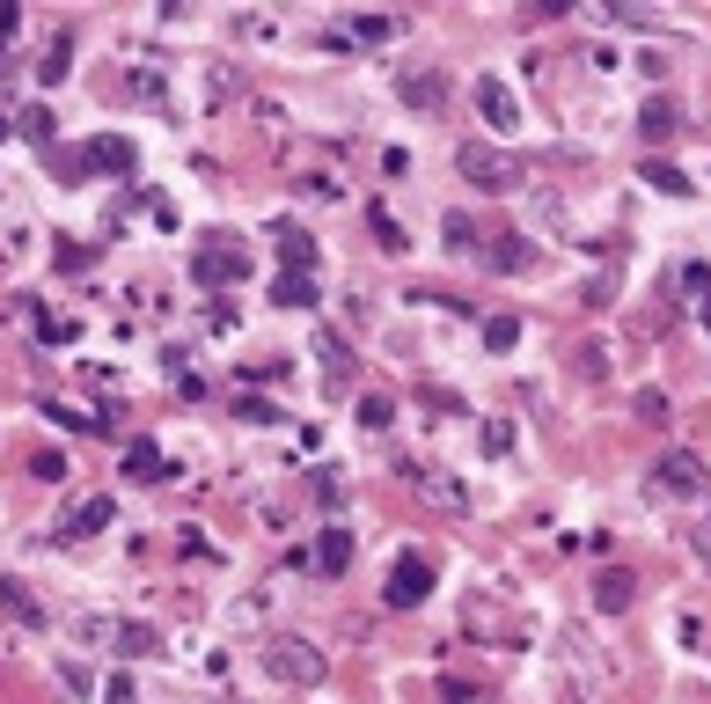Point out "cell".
Listing matches in <instances>:
<instances>
[{"instance_id":"obj_5","label":"cell","mask_w":711,"mask_h":704,"mask_svg":"<svg viewBox=\"0 0 711 704\" xmlns=\"http://www.w3.org/2000/svg\"><path fill=\"white\" fill-rule=\"evenodd\" d=\"M426 595H433V565L418 558V550H404V558L389 565V580H382V602H389V609H418Z\"/></svg>"},{"instance_id":"obj_14","label":"cell","mask_w":711,"mask_h":704,"mask_svg":"<svg viewBox=\"0 0 711 704\" xmlns=\"http://www.w3.org/2000/svg\"><path fill=\"white\" fill-rule=\"evenodd\" d=\"M477 257L492 264V272H529V264H535V243H529V235H492Z\"/></svg>"},{"instance_id":"obj_16","label":"cell","mask_w":711,"mask_h":704,"mask_svg":"<svg viewBox=\"0 0 711 704\" xmlns=\"http://www.w3.org/2000/svg\"><path fill=\"white\" fill-rule=\"evenodd\" d=\"M110 646H118L125 661H155V653H161V632H155V624H110Z\"/></svg>"},{"instance_id":"obj_4","label":"cell","mask_w":711,"mask_h":704,"mask_svg":"<svg viewBox=\"0 0 711 704\" xmlns=\"http://www.w3.org/2000/svg\"><path fill=\"white\" fill-rule=\"evenodd\" d=\"M704 462L690 456V448H668V456H653V470H645V485H653L660 499H697L704 492Z\"/></svg>"},{"instance_id":"obj_21","label":"cell","mask_w":711,"mask_h":704,"mask_svg":"<svg viewBox=\"0 0 711 704\" xmlns=\"http://www.w3.org/2000/svg\"><path fill=\"white\" fill-rule=\"evenodd\" d=\"M441 235H447V250H463V257H477V250H484V235H477V221H470V213H447Z\"/></svg>"},{"instance_id":"obj_25","label":"cell","mask_w":711,"mask_h":704,"mask_svg":"<svg viewBox=\"0 0 711 704\" xmlns=\"http://www.w3.org/2000/svg\"><path fill=\"white\" fill-rule=\"evenodd\" d=\"M0 609L16 616V624H45V609L30 602V587H22V580H0Z\"/></svg>"},{"instance_id":"obj_30","label":"cell","mask_w":711,"mask_h":704,"mask_svg":"<svg viewBox=\"0 0 711 704\" xmlns=\"http://www.w3.org/2000/svg\"><path fill=\"white\" fill-rule=\"evenodd\" d=\"M631 411H639L645 426H660V419H668V397H660V389H639V397H631Z\"/></svg>"},{"instance_id":"obj_18","label":"cell","mask_w":711,"mask_h":704,"mask_svg":"<svg viewBox=\"0 0 711 704\" xmlns=\"http://www.w3.org/2000/svg\"><path fill=\"white\" fill-rule=\"evenodd\" d=\"M271 243H279V264H286V272H316V243H308L302 228H279Z\"/></svg>"},{"instance_id":"obj_8","label":"cell","mask_w":711,"mask_h":704,"mask_svg":"<svg viewBox=\"0 0 711 704\" xmlns=\"http://www.w3.org/2000/svg\"><path fill=\"white\" fill-rule=\"evenodd\" d=\"M353 550H359V536H353V528H323L316 544H308V573L338 580V573H353Z\"/></svg>"},{"instance_id":"obj_24","label":"cell","mask_w":711,"mask_h":704,"mask_svg":"<svg viewBox=\"0 0 711 704\" xmlns=\"http://www.w3.org/2000/svg\"><path fill=\"white\" fill-rule=\"evenodd\" d=\"M67 67H73V37L59 30L52 45H45V67H37V81H45V88H52V81H67Z\"/></svg>"},{"instance_id":"obj_13","label":"cell","mask_w":711,"mask_h":704,"mask_svg":"<svg viewBox=\"0 0 711 704\" xmlns=\"http://www.w3.org/2000/svg\"><path fill=\"white\" fill-rule=\"evenodd\" d=\"M639 133L653 147H668L682 133V110H675V96H645V110H639Z\"/></svg>"},{"instance_id":"obj_29","label":"cell","mask_w":711,"mask_h":704,"mask_svg":"<svg viewBox=\"0 0 711 704\" xmlns=\"http://www.w3.org/2000/svg\"><path fill=\"white\" fill-rule=\"evenodd\" d=\"M235 419H249V426H279L286 411H279V404H265V397H235Z\"/></svg>"},{"instance_id":"obj_38","label":"cell","mask_w":711,"mask_h":704,"mask_svg":"<svg viewBox=\"0 0 711 704\" xmlns=\"http://www.w3.org/2000/svg\"><path fill=\"white\" fill-rule=\"evenodd\" d=\"M110 704H132V683H125V675H118V683H110Z\"/></svg>"},{"instance_id":"obj_20","label":"cell","mask_w":711,"mask_h":704,"mask_svg":"<svg viewBox=\"0 0 711 704\" xmlns=\"http://www.w3.org/2000/svg\"><path fill=\"white\" fill-rule=\"evenodd\" d=\"M645 184H653L660 198H690V192H697V184L675 169V162H645Z\"/></svg>"},{"instance_id":"obj_3","label":"cell","mask_w":711,"mask_h":704,"mask_svg":"<svg viewBox=\"0 0 711 704\" xmlns=\"http://www.w3.org/2000/svg\"><path fill=\"white\" fill-rule=\"evenodd\" d=\"M249 272V250L235 243V235H206V243L191 250V280L198 286H235Z\"/></svg>"},{"instance_id":"obj_9","label":"cell","mask_w":711,"mask_h":704,"mask_svg":"<svg viewBox=\"0 0 711 704\" xmlns=\"http://www.w3.org/2000/svg\"><path fill=\"white\" fill-rule=\"evenodd\" d=\"M631 602H639V573H631V565H602V573H594V609L623 616Z\"/></svg>"},{"instance_id":"obj_22","label":"cell","mask_w":711,"mask_h":704,"mask_svg":"<svg viewBox=\"0 0 711 704\" xmlns=\"http://www.w3.org/2000/svg\"><path fill=\"white\" fill-rule=\"evenodd\" d=\"M323 389H330V397H345V338H330V331H323Z\"/></svg>"},{"instance_id":"obj_26","label":"cell","mask_w":711,"mask_h":704,"mask_svg":"<svg viewBox=\"0 0 711 704\" xmlns=\"http://www.w3.org/2000/svg\"><path fill=\"white\" fill-rule=\"evenodd\" d=\"M484 345H492V352H514V345H521V316H484Z\"/></svg>"},{"instance_id":"obj_34","label":"cell","mask_w":711,"mask_h":704,"mask_svg":"<svg viewBox=\"0 0 711 704\" xmlns=\"http://www.w3.org/2000/svg\"><path fill=\"white\" fill-rule=\"evenodd\" d=\"M682 286H690V294L704 301V294H711V264H682Z\"/></svg>"},{"instance_id":"obj_37","label":"cell","mask_w":711,"mask_h":704,"mask_svg":"<svg viewBox=\"0 0 711 704\" xmlns=\"http://www.w3.org/2000/svg\"><path fill=\"white\" fill-rule=\"evenodd\" d=\"M22 30V8H0V37H16Z\"/></svg>"},{"instance_id":"obj_27","label":"cell","mask_w":711,"mask_h":704,"mask_svg":"<svg viewBox=\"0 0 711 704\" xmlns=\"http://www.w3.org/2000/svg\"><path fill=\"white\" fill-rule=\"evenodd\" d=\"M16 133H22V140H37V147H45V140H52V110H45V104H30V110L16 118Z\"/></svg>"},{"instance_id":"obj_17","label":"cell","mask_w":711,"mask_h":704,"mask_svg":"<svg viewBox=\"0 0 711 704\" xmlns=\"http://www.w3.org/2000/svg\"><path fill=\"white\" fill-rule=\"evenodd\" d=\"M271 301H279V309H316V272H279V280H271Z\"/></svg>"},{"instance_id":"obj_36","label":"cell","mask_w":711,"mask_h":704,"mask_svg":"<svg viewBox=\"0 0 711 704\" xmlns=\"http://www.w3.org/2000/svg\"><path fill=\"white\" fill-rule=\"evenodd\" d=\"M30 477H45V485H59V477H67V462H59V456H30Z\"/></svg>"},{"instance_id":"obj_10","label":"cell","mask_w":711,"mask_h":704,"mask_svg":"<svg viewBox=\"0 0 711 704\" xmlns=\"http://www.w3.org/2000/svg\"><path fill=\"white\" fill-rule=\"evenodd\" d=\"M110 521H118V499L96 492V499H81V507H73L67 521H59V536H67V544H81V536H103Z\"/></svg>"},{"instance_id":"obj_11","label":"cell","mask_w":711,"mask_h":704,"mask_svg":"<svg viewBox=\"0 0 711 704\" xmlns=\"http://www.w3.org/2000/svg\"><path fill=\"white\" fill-rule=\"evenodd\" d=\"M125 477H132V485H169L177 470L161 462V448L147 433H132V440H125Z\"/></svg>"},{"instance_id":"obj_28","label":"cell","mask_w":711,"mask_h":704,"mask_svg":"<svg viewBox=\"0 0 711 704\" xmlns=\"http://www.w3.org/2000/svg\"><path fill=\"white\" fill-rule=\"evenodd\" d=\"M367 228H374V243H382V250H404V228L389 221V206H367Z\"/></svg>"},{"instance_id":"obj_1","label":"cell","mask_w":711,"mask_h":704,"mask_svg":"<svg viewBox=\"0 0 711 704\" xmlns=\"http://www.w3.org/2000/svg\"><path fill=\"white\" fill-rule=\"evenodd\" d=\"M455 162H463V176L477 184V192H521V184H529V162H521V155H506V147L470 140Z\"/></svg>"},{"instance_id":"obj_41","label":"cell","mask_w":711,"mask_h":704,"mask_svg":"<svg viewBox=\"0 0 711 704\" xmlns=\"http://www.w3.org/2000/svg\"><path fill=\"white\" fill-rule=\"evenodd\" d=\"M8 133H16V125H8V110H0V140H8Z\"/></svg>"},{"instance_id":"obj_40","label":"cell","mask_w":711,"mask_h":704,"mask_svg":"<svg viewBox=\"0 0 711 704\" xmlns=\"http://www.w3.org/2000/svg\"><path fill=\"white\" fill-rule=\"evenodd\" d=\"M697 316H704V331H711V294H704V301H697Z\"/></svg>"},{"instance_id":"obj_2","label":"cell","mask_w":711,"mask_h":704,"mask_svg":"<svg viewBox=\"0 0 711 704\" xmlns=\"http://www.w3.org/2000/svg\"><path fill=\"white\" fill-rule=\"evenodd\" d=\"M265 675H271V683H286V690H316L323 683V653L308 646V638L286 632V638H271V646H265Z\"/></svg>"},{"instance_id":"obj_23","label":"cell","mask_w":711,"mask_h":704,"mask_svg":"<svg viewBox=\"0 0 711 704\" xmlns=\"http://www.w3.org/2000/svg\"><path fill=\"white\" fill-rule=\"evenodd\" d=\"M359 426H367V433H389V426H396V397L367 389V397H359Z\"/></svg>"},{"instance_id":"obj_32","label":"cell","mask_w":711,"mask_h":704,"mask_svg":"<svg viewBox=\"0 0 711 704\" xmlns=\"http://www.w3.org/2000/svg\"><path fill=\"white\" fill-rule=\"evenodd\" d=\"M484 448H492V456H506V448H514V426L492 419V426H484Z\"/></svg>"},{"instance_id":"obj_19","label":"cell","mask_w":711,"mask_h":704,"mask_svg":"<svg viewBox=\"0 0 711 704\" xmlns=\"http://www.w3.org/2000/svg\"><path fill=\"white\" fill-rule=\"evenodd\" d=\"M396 96H404V104H426V110H441L447 81H441V74H404V81H396Z\"/></svg>"},{"instance_id":"obj_15","label":"cell","mask_w":711,"mask_h":704,"mask_svg":"<svg viewBox=\"0 0 711 704\" xmlns=\"http://www.w3.org/2000/svg\"><path fill=\"white\" fill-rule=\"evenodd\" d=\"M477 104H484V118H492L498 133H514V125H521V104H514V88H506V81H492V74H484V81H477Z\"/></svg>"},{"instance_id":"obj_7","label":"cell","mask_w":711,"mask_h":704,"mask_svg":"<svg viewBox=\"0 0 711 704\" xmlns=\"http://www.w3.org/2000/svg\"><path fill=\"white\" fill-rule=\"evenodd\" d=\"M396 30H404L396 16H353V22H330L323 37H330V45H345V52H374V45H389Z\"/></svg>"},{"instance_id":"obj_6","label":"cell","mask_w":711,"mask_h":704,"mask_svg":"<svg viewBox=\"0 0 711 704\" xmlns=\"http://www.w3.org/2000/svg\"><path fill=\"white\" fill-rule=\"evenodd\" d=\"M59 169H67V176H81V169H110V176H132V169H140V155H132V140H125V133H103V140H89V147H81V155H67V162H59Z\"/></svg>"},{"instance_id":"obj_31","label":"cell","mask_w":711,"mask_h":704,"mask_svg":"<svg viewBox=\"0 0 711 704\" xmlns=\"http://www.w3.org/2000/svg\"><path fill=\"white\" fill-rule=\"evenodd\" d=\"M89 257H96L89 243H59V272H89Z\"/></svg>"},{"instance_id":"obj_12","label":"cell","mask_w":711,"mask_h":704,"mask_svg":"<svg viewBox=\"0 0 711 704\" xmlns=\"http://www.w3.org/2000/svg\"><path fill=\"white\" fill-rule=\"evenodd\" d=\"M404 477L433 499V507H447V514H463V507H470V492H463V485H455L447 470H418V462H404Z\"/></svg>"},{"instance_id":"obj_39","label":"cell","mask_w":711,"mask_h":704,"mask_svg":"<svg viewBox=\"0 0 711 704\" xmlns=\"http://www.w3.org/2000/svg\"><path fill=\"white\" fill-rule=\"evenodd\" d=\"M697 550H704V565H711V521H704V536H697Z\"/></svg>"},{"instance_id":"obj_33","label":"cell","mask_w":711,"mask_h":704,"mask_svg":"<svg viewBox=\"0 0 711 704\" xmlns=\"http://www.w3.org/2000/svg\"><path fill=\"white\" fill-rule=\"evenodd\" d=\"M316 499H323V507H338V499H345V477L323 470V477H316Z\"/></svg>"},{"instance_id":"obj_35","label":"cell","mask_w":711,"mask_h":704,"mask_svg":"<svg viewBox=\"0 0 711 704\" xmlns=\"http://www.w3.org/2000/svg\"><path fill=\"white\" fill-rule=\"evenodd\" d=\"M37 338H45V345H67V338H73V323H59V316H37Z\"/></svg>"}]
</instances>
